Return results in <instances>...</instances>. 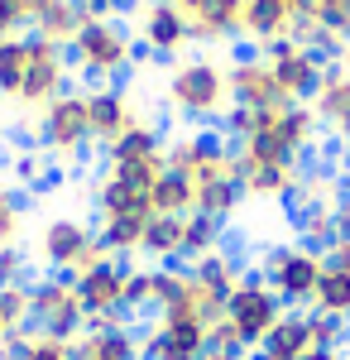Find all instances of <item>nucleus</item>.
<instances>
[{"instance_id": "f257e3e1", "label": "nucleus", "mask_w": 350, "mask_h": 360, "mask_svg": "<svg viewBox=\"0 0 350 360\" xmlns=\"http://www.w3.org/2000/svg\"><path fill=\"white\" fill-rule=\"evenodd\" d=\"M63 53H67V68L82 72L91 86H120L135 63V39L120 20H86Z\"/></svg>"}, {"instance_id": "f03ea898", "label": "nucleus", "mask_w": 350, "mask_h": 360, "mask_svg": "<svg viewBox=\"0 0 350 360\" xmlns=\"http://www.w3.org/2000/svg\"><path fill=\"white\" fill-rule=\"evenodd\" d=\"M168 106L183 120H202V125H221V115L231 111V82L226 68L216 58H188L168 72Z\"/></svg>"}, {"instance_id": "7ed1b4c3", "label": "nucleus", "mask_w": 350, "mask_h": 360, "mask_svg": "<svg viewBox=\"0 0 350 360\" xmlns=\"http://www.w3.org/2000/svg\"><path fill=\"white\" fill-rule=\"evenodd\" d=\"M29 327L58 341H77L86 332V307L67 274H48L29 283Z\"/></svg>"}, {"instance_id": "20e7f679", "label": "nucleus", "mask_w": 350, "mask_h": 360, "mask_svg": "<svg viewBox=\"0 0 350 360\" xmlns=\"http://www.w3.org/2000/svg\"><path fill=\"white\" fill-rule=\"evenodd\" d=\"M283 298L273 293L269 283H264V274H245L240 288L231 293V303H226V327L235 332V341H240V351L249 356L264 336L283 322Z\"/></svg>"}, {"instance_id": "39448f33", "label": "nucleus", "mask_w": 350, "mask_h": 360, "mask_svg": "<svg viewBox=\"0 0 350 360\" xmlns=\"http://www.w3.org/2000/svg\"><path fill=\"white\" fill-rule=\"evenodd\" d=\"M322 269H326L322 255H317V250H302V245H273V250H264V264H259L264 283H269L273 293L283 298V307H293V312L312 307L317 283H322Z\"/></svg>"}, {"instance_id": "423d86ee", "label": "nucleus", "mask_w": 350, "mask_h": 360, "mask_svg": "<svg viewBox=\"0 0 350 360\" xmlns=\"http://www.w3.org/2000/svg\"><path fill=\"white\" fill-rule=\"evenodd\" d=\"M39 259L48 264V274L77 278L96 259H106V250H101L96 231L86 221H77V217H53V221H44V231H39Z\"/></svg>"}, {"instance_id": "0eeeda50", "label": "nucleus", "mask_w": 350, "mask_h": 360, "mask_svg": "<svg viewBox=\"0 0 350 360\" xmlns=\"http://www.w3.org/2000/svg\"><path fill=\"white\" fill-rule=\"evenodd\" d=\"M39 144L53 154V159H82L86 144H91V120H86V91H63L53 96L44 111H39V125H34Z\"/></svg>"}, {"instance_id": "6e6552de", "label": "nucleus", "mask_w": 350, "mask_h": 360, "mask_svg": "<svg viewBox=\"0 0 350 360\" xmlns=\"http://www.w3.org/2000/svg\"><path fill=\"white\" fill-rule=\"evenodd\" d=\"M25 44H29V68H25V82H20L15 106H25V111H44L53 96L72 91V68H67L63 44H53V39H44V34L29 29Z\"/></svg>"}, {"instance_id": "1a4fd4ad", "label": "nucleus", "mask_w": 350, "mask_h": 360, "mask_svg": "<svg viewBox=\"0 0 350 360\" xmlns=\"http://www.w3.org/2000/svg\"><path fill=\"white\" fill-rule=\"evenodd\" d=\"M130 259H96L91 269H82L72 278V288H77L82 307H86V322H125L130 312H125V278H130Z\"/></svg>"}, {"instance_id": "9d476101", "label": "nucleus", "mask_w": 350, "mask_h": 360, "mask_svg": "<svg viewBox=\"0 0 350 360\" xmlns=\"http://www.w3.org/2000/svg\"><path fill=\"white\" fill-rule=\"evenodd\" d=\"M259 58L269 63L273 82H278V91H283L288 101H302V106H312V101H317L322 77H326V63L317 53L297 49L293 39H273V44L259 49Z\"/></svg>"}, {"instance_id": "9b49d317", "label": "nucleus", "mask_w": 350, "mask_h": 360, "mask_svg": "<svg viewBox=\"0 0 350 360\" xmlns=\"http://www.w3.org/2000/svg\"><path fill=\"white\" fill-rule=\"evenodd\" d=\"M212 351V327L197 317H154L139 332V360H202Z\"/></svg>"}, {"instance_id": "f8f14e48", "label": "nucleus", "mask_w": 350, "mask_h": 360, "mask_svg": "<svg viewBox=\"0 0 350 360\" xmlns=\"http://www.w3.org/2000/svg\"><path fill=\"white\" fill-rule=\"evenodd\" d=\"M226 82H231V106H249V111H278V106H293V101L278 91L269 63L259 58V49H254V44L231 58Z\"/></svg>"}, {"instance_id": "ddd939ff", "label": "nucleus", "mask_w": 350, "mask_h": 360, "mask_svg": "<svg viewBox=\"0 0 350 360\" xmlns=\"http://www.w3.org/2000/svg\"><path fill=\"white\" fill-rule=\"evenodd\" d=\"M139 44L154 58H173L192 44V20L173 5V0H149L139 10Z\"/></svg>"}, {"instance_id": "4468645a", "label": "nucleus", "mask_w": 350, "mask_h": 360, "mask_svg": "<svg viewBox=\"0 0 350 360\" xmlns=\"http://www.w3.org/2000/svg\"><path fill=\"white\" fill-rule=\"evenodd\" d=\"M86 120H91V144H115L130 125H139V111L125 86H91L86 91Z\"/></svg>"}, {"instance_id": "2eb2a0df", "label": "nucleus", "mask_w": 350, "mask_h": 360, "mask_svg": "<svg viewBox=\"0 0 350 360\" xmlns=\"http://www.w3.org/2000/svg\"><path fill=\"white\" fill-rule=\"evenodd\" d=\"M72 360H139V332L125 322H86L72 341Z\"/></svg>"}, {"instance_id": "dca6fc26", "label": "nucleus", "mask_w": 350, "mask_h": 360, "mask_svg": "<svg viewBox=\"0 0 350 360\" xmlns=\"http://www.w3.org/2000/svg\"><path fill=\"white\" fill-rule=\"evenodd\" d=\"M192 278H197V288L202 293H212L216 303H231V293L240 288V278H245V259L235 255V250H216V255H202L197 264H188Z\"/></svg>"}, {"instance_id": "f3484780", "label": "nucleus", "mask_w": 350, "mask_h": 360, "mask_svg": "<svg viewBox=\"0 0 350 360\" xmlns=\"http://www.w3.org/2000/svg\"><path fill=\"white\" fill-rule=\"evenodd\" d=\"M312 351V327H307V312H283V322L273 327L254 351H249V360H302Z\"/></svg>"}, {"instance_id": "a211bd4d", "label": "nucleus", "mask_w": 350, "mask_h": 360, "mask_svg": "<svg viewBox=\"0 0 350 360\" xmlns=\"http://www.w3.org/2000/svg\"><path fill=\"white\" fill-rule=\"evenodd\" d=\"M245 39V0H207L192 15V44H221Z\"/></svg>"}, {"instance_id": "6ab92c4d", "label": "nucleus", "mask_w": 350, "mask_h": 360, "mask_svg": "<svg viewBox=\"0 0 350 360\" xmlns=\"http://www.w3.org/2000/svg\"><path fill=\"white\" fill-rule=\"evenodd\" d=\"M293 29V5L288 0H245V39L264 49L273 39H288Z\"/></svg>"}, {"instance_id": "aec40b11", "label": "nucleus", "mask_w": 350, "mask_h": 360, "mask_svg": "<svg viewBox=\"0 0 350 360\" xmlns=\"http://www.w3.org/2000/svg\"><path fill=\"white\" fill-rule=\"evenodd\" d=\"M91 202H96V217H154L149 193H139V188L120 183V178H110V173H101V183H96Z\"/></svg>"}, {"instance_id": "412c9836", "label": "nucleus", "mask_w": 350, "mask_h": 360, "mask_svg": "<svg viewBox=\"0 0 350 360\" xmlns=\"http://www.w3.org/2000/svg\"><path fill=\"white\" fill-rule=\"evenodd\" d=\"M163 149H168V144H163L159 125L139 120V125H130L115 144H106V168L110 164H139V159H163Z\"/></svg>"}, {"instance_id": "4be33fe9", "label": "nucleus", "mask_w": 350, "mask_h": 360, "mask_svg": "<svg viewBox=\"0 0 350 360\" xmlns=\"http://www.w3.org/2000/svg\"><path fill=\"white\" fill-rule=\"evenodd\" d=\"M245 183L235 178V173H221V178H207V183H197V212H207V217H216V221H231L235 212H240L245 202Z\"/></svg>"}, {"instance_id": "5701e85b", "label": "nucleus", "mask_w": 350, "mask_h": 360, "mask_svg": "<svg viewBox=\"0 0 350 360\" xmlns=\"http://www.w3.org/2000/svg\"><path fill=\"white\" fill-rule=\"evenodd\" d=\"M149 202H154L159 217H192V212H197V183H192L188 173L163 168L159 183H154V193H149Z\"/></svg>"}, {"instance_id": "b1692460", "label": "nucleus", "mask_w": 350, "mask_h": 360, "mask_svg": "<svg viewBox=\"0 0 350 360\" xmlns=\"http://www.w3.org/2000/svg\"><path fill=\"white\" fill-rule=\"evenodd\" d=\"M0 360H72V341H58L44 332H15L0 341Z\"/></svg>"}, {"instance_id": "393cba45", "label": "nucleus", "mask_w": 350, "mask_h": 360, "mask_svg": "<svg viewBox=\"0 0 350 360\" xmlns=\"http://www.w3.org/2000/svg\"><path fill=\"white\" fill-rule=\"evenodd\" d=\"M86 20H91V15H86V10H82L77 0H48V5H44V15H39V20H34V34H44V39H53V44H63V49H67V44H72V39H77V29L86 25Z\"/></svg>"}, {"instance_id": "a878e982", "label": "nucleus", "mask_w": 350, "mask_h": 360, "mask_svg": "<svg viewBox=\"0 0 350 360\" xmlns=\"http://www.w3.org/2000/svg\"><path fill=\"white\" fill-rule=\"evenodd\" d=\"M144 226H149V217H101V221H96V240H101L106 255L130 259V255H139V245H144Z\"/></svg>"}, {"instance_id": "bb28decb", "label": "nucleus", "mask_w": 350, "mask_h": 360, "mask_svg": "<svg viewBox=\"0 0 350 360\" xmlns=\"http://www.w3.org/2000/svg\"><path fill=\"white\" fill-rule=\"evenodd\" d=\"M139 255H149V259H159V264H178L183 259V217H149L144 226V245Z\"/></svg>"}, {"instance_id": "cd10ccee", "label": "nucleus", "mask_w": 350, "mask_h": 360, "mask_svg": "<svg viewBox=\"0 0 350 360\" xmlns=\"http://www.w3.org/2000/svg\"><path fill=\"white\" fill-rule=\"evenodd\" d=\"M226 245V221H216L207 212L183 217V264H197L202 255H216Z\"/></svg>"}, {"instance_id": "c85d7f7f", "label": "nucleus", "mask_w": 350, "mask_h": 360, "mask_svg": "<svg viewBox=\"0 0 350 360\" xmlns=\"http://www.w3.org/2000/svg\"><path fill=\"white\" fill-rule=\"evenodd\" d=\"M25 34H29V29H25ZM25 34L0 39V96H5V101H15V96H20V82H25V68H29Z\"/></svg>"}, {"instance_id": "c756f323", "label": "nucleus", "mask_w": 350, "mask_h": 360, "mask_svg": "<svg viewBox=\"0 0 350 360\" xmlns=\"http://www.w3.org/2000/svg\"><path fill=\"white\" fill-rule=\"evenodd\" d=\"M312 312H326V317L350 322V274H341V269H322V283H317Z\"/></svg>"}, {"instance_id": "7c9ffc66", "label": "nucleus", "mask_w": 350, "mask_h": 360, "mask_svg": "<svg viewBox=\"0 0 350 360\" xmlns=\"http://www.w3.org/2000/svg\"><path fill=\"white\" fill-rule=\"evenodd\" d=\"M163 168H168L163 159H139V164H110L106 173L120 178V183H130V188H139V193H154V183H159Z\"/></svg>"}, {"instance_id": "2f4dec72", "label": "nucleus", "mask_w": 350, "mask_h": 360, "mask_svg": "<svg viewBox=\"0 0 350 360\" xmlns=\"http://www.w3.org/2000/svg\"><path fill=\"white\" fill-rule=\"evenodd\" d=\"M307 327H312V351H341L346 346V322L341 317H326L307 307Z\"/></svg>"}, {"instance_id": "473e14b6", "label": "nucleus", "mask_w": 350, "mask_h": 360, "mask_svg": "<svg viewBox=\"0 0 350 360\" xmlns=\"http://www.w3.org/2000/svg\"><path fill=\"white\" fill-rule=\"evenodd\" d=\"M0 317L10 322V332H29V283L0 288Z\"/></svg>"}, {"instance_id": "72a5a7b5", "label": "nucleus", "mask_w": 350, "mask_h": 360, "mask_svg": "<svg viewBox=\"0 0 350 360\" xmlns=\"http://www.w3.org/2000/svg\"><path fill=\"white\" fill-rule=\"evenodd\" d=\"M154 307V269H130L125 278V312H144Z\"/></svg>"}, {"instance_id": "f704fd0d", "label": "nucleus", "mask_w": 350, "mask_h": 360, "mask_svg": "<svg viewBox=\"0 0 350 360\" xmlns=\"http://www.w3.org/2000/svg\"><path fill=\"white\" fill-rule=\"evenodd\" d=\"M317 25L350 44V0H322V5H317Z\"/></svg>"}, {"instance_id": "c9c22d12", "label": "nucleus", "mask_w": 350, "mask_h": 360, "mask_svg": "<svg viewBox=\"0 0 350 360\" xmlns=\"http://www.w3.org/2000/svg\"><path fill=\"white\" fill-rule=\"evenodd\" d=\"M29 259L20 245H0V288H10V283H29Z\"/></svg>"}, {"instance_id": "e433bc0d", "label": "nucleus", "mask_w": 350, "mask_h": 360, "mask_svg": "<svg viewBox=\"0 0 350 360\" xmlns=\"http://www.w3.org/2000/svg\"><path fill=\"white\" fill-rule=\"evenodd\" d=\"M20 226H25L20 197L5 193V197H0V245H15V240H20Z\"/></svg>"}, {"instance_id": "4c0bfd02", "label": "nucleus", "mask_w": 350, "mask_h": 360, "mask_svg": "<svg viewBox=\"0 0 350 360\" xmlns=\"http://www.w3.org/2000/svg\"><path fill=\"white\" fill-rule=\"evenodd\" d=\"M91 20H120V0H77Z\"/></svg>"}, {"instance_id": "58836bf2", "label": "nucleus", "mask_w": 350, "mask_h": 360, "mask_svg": "<svg viewBox=\"0 0 350 360\" xmlns=\"http://www.w3.org/2000/svg\"><path fill=\"white\" fill-rule=\"evenodd\" d=\"M326 269H341V274H350V240H336V245L322 255Z\"/></svg>"}, {"instance_id": "ea45409f", "label": "nucleus", "mask_w": 350, "mask_h": 360, "mask_svg": "<svg viewBox=\"0 0 350 360\" xmlns=\"http://www.w3.org/2000/svg\"><path fill=\"white\" fill-rule=\"evenodd\" d=\"M336 231H341V240H350V183L341 188V202H336Z\"/></svg>"}, {"instance_id": "a19ab883", "label": "nucleus", "mask_w": 350, "mask_h": 360, "mask_svg": "<svg viewBox=\"0 0 350 360\" xmlns=\"http://www.w3.org/2000/svg\"><path fill=\"white\" fill-rule=\"evenodd\" d=\"M173 5H178V10H183V15H188V20H192V15H197V10H202L207 0H173Z\"/></svg>"}, {"instance_id": "79ce46f5", "label": "nucleus", "mask_w": 350, "mask_h": 360, "mask_svg": "<svg viewBox=\"0 0 350 360\" xmlns=\"http://www.w3.org/2000/svg\"><path fill=\"white\" fill-rule=\"evenodd\" d=\"M302 360H346V356H341V351H307Z\"/></svg>"}, {"instance_id": "37998d69", "label": "nucleus", "mask_w": 350, "mask_h": 360, "mask_svg": "<svg viewBox=\"0 0 350 360\" xmlns=\"http://www.w3.org/2000/svg\"><path fill=\"white\" fill-rule=\"evenodd\" d=\"M202 360H249V356H235V351H207Z\"/></svg>"}, {"instance_id": "c03bdc74", "label": "nucleus", "mask_w": 350, "mask_h": 360, "mask_svg": "<svg viewBox=\"0 0 350 360\" xmlns=\"http://www.w3.org/2000/svg\"><path fill=\"white\" fill-rule=\"evenodd\" d=\"M5 336H15V332H10V322H5V317H0V341H5Z\"/></svg>"}, {"instance_id": "a18cd8bd", "label": "nucleus", "mask_w": 350, "mask_h": 360, "mask_svg": "<svg viewBox=\"0 0 350 360\" xmlns=\"http://www.w3.org/2000/svg\"><path fill=\"white\" fill-rule=\"evenodd\" d=\"M0 197H5V188H0Z\"/></svg>"}]
</instances>
